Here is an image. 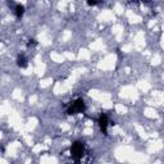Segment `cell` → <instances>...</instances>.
<instances>
[{
	"label": "cell",
	"instance_id": "cell-2",
	"mask_svg": "<svg viewBox=\"0 0 164 164\" xmlns=\"http://www.w3.org/2000/svg\"><path fill=\"white\" fill-rule=\"evenodd\" d=\"M85 110H86V105H85L83 99H77L69 105V108L67 109V114L68 116H74V114L85 113Z\"/></svg>",
	"mask_w": 164,
	"mask_h": 164
},
{
	"label": "cell",
	"instance_id": "cell-7",
	"mask_svg": "<svg viewBox=\"0 0 164 164\" xmlns=\"http://www.w3.org/2000/svg\"><path fill=\"white\" fill-rule=\"evenodd\" d=\"M37 45V41L35 39H30L28 42H27V48H31V46H36Z\"/></svg>",
	"mask_w": 164,
	"mask_h": 164
},
{
	"label": "cell",
	"instance_id": "cell-6",
	"mask_svg": "<svg viewBox=\"0 0 164 164\" xmlns=\"http://www.w3.org/2000/svg\"><path fill=\"white\" fill-rule=\"evenodd\" d=\"M100 2L101 0H86V3H87L89 6H95V5H98Z\"/></svg>",
	"mask_w": 164,
	"mask_h": 164
},
{
	"label": "cell",
	"instance_id": "cell-4",
	"mask_svg": "<svg viewBox=\"0 0 164 164\" xmlns=\"http://www.w3.org/2000/svg\"><path fill=\"white\" fill-rule=\"evenodd\" d=\"M17 65H18L19 68H26V67L28 65L27 58H26L23 54L22 55H18V58H17Z\"/></svg>",
	"mask_w": 164,
	"mask_h": 164
},
{
	"label": "cell",
	"instance_id": "cell-1",
	"mask_svg": "<svg viewBox=\"0 0 164 164\" xmlns=\"http://www.w3.org/2000/svg\"><path fill=\"white\" fill-rule=\"evenodd\" d=\"M85 150H86L85 142L78 141V140L74 141V142L71 145V149H69V153H71L72 159H73L74 162L78 163V162L82 159V157L85 155Z\"/></svg>",
	"mask_w": 164,
	"mask_h": 164
},
{
	"label": "cell",
	"instance_id": "cell-3",
	"mask_svg": "<svg viewBox=\"0 0 164 164\" xmlns=\"http://www.w3.org/2000/svg\"><path fill=\"white\" fill-rule=\"evenodd\" d=\"M98 123H99V127H100V131L104 133L105 136L108 135V124H109V119H108V116L105 113H101L99 116V119H98Z\"/></svg>",
	"mask_w": 164,
	"mask_h": 164
},
{
	"label": "cell",
	"instance_id": "cell-5",
	"mask_svg": "<svg viewBox=\"0 0 164 164\" xmlns=\"http://www.w3.org/2000/svg\"><path fill=\"white\" fill-rule=\"evenodd\" d=\"M14 13H15V17H17V18H21V17L24 14V6H23L22 4H18V5L15 6Z\"/></svg>",
	"mask_w": 164,
	"mask_h": 164
}]
</instances>
